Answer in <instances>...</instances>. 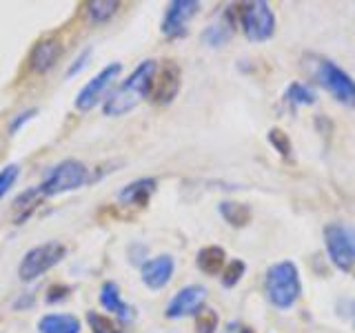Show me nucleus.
<instances>
[{
    "label": "nucleus",
    "mask_w": 355,
    "mask_h": 333,
    "mask_svg": "<svg viewBox=\"0 0 355 333\" xmlns=\"http://www.w3.org/2000/svg\"><path fill=\"white\" fill-rule=\"evenodd\" d=\"M155 71H158V62L155 60H142L136 69L129 74L127 80H122L114 92L107 96L103 103V114L109 118H120L136 109L142 100H147L153 92Z\"/></svg>",
    "instance_id": "1"
},
{
    "label": "nucleus",
    "mask_w": 355,
    "mask_h": 333,
    "mask_svg": "<svg viewBox=\"0 0 355 333\" xmlns=\"http://www.w3.org/2000/svg\"><path fill=\"white\" fill-rule=\"evenodd\" d=\"M264 291L266 300L280 311L291 309L300 293H302V282H300V271L293 260H280L271 264L264 275Z\"/></svg>",
    "instance_id": "2"
},
{
    "label": "nucleus",
    "mask_w": 355,
    "mask_h": 333,
    "mask_svg": "<svg viewBox=\"0 0 355 333\" xmlns=\"http://www.w3.org/2000/svg\"><path fill=\"white\" fill-rule=\"evenodd\" d=\"M89 180H92V171H89V166L80 160L69 158V160H62L55 166H51V171L38 185V189L44 198H49V196L76 191V189L85 187Z\"/></svg>",
    "instance_id": "3"
},
{
    "label": "nucleus",
    "mask_w": 355,
    "mask_h": 333,
    "mask_svg": "<svg viewBox=\"0 0 355 333\" xmlns=\"http://www.w3.org/2000/svg\"><path fill=\"white\" fill-rule=\"evenodd\" d=\"M238 7V22L247 40L251 42H266L275 33V14L269 3L264 0H253V3L236 5Z\"/></svg>",
    "instance_id": "4"
},
{
    "label": "nucleus",
    "mask_w": 355,
    "mask_h": 333,
    "mask_svg": "<svg viewBox=\"0 0 355 333\" xmlns=\"http://www.w3.org/2000/svg\"><path fill=\"white\" fill-rule=\"evenodd\" d=\"M67 255V247L58 240L38 244V247L29 249L18 264V278L22 282H33L36 278L51 271L55 264H60Z\"/></svg>",
    "instance_id": "5"
},
{
    "label": "nucleus",
    "mask_w": 355,
    "mask_h": 333,
    "mask_svg": "<svg viewBox=\"0 0 355 333\" xmlns=\"http://www.w3.org/2000/svg\"><path fill=\"white\" fill-rule=\"evenodd\" d=\"M324 247L329 260L342 273L353 271L355 266V229L344 222H331L324 227Z\"/></svg>",
    "instance_id": "6"
},
{
    "label": "nucleus",
    "mask_w": 355,
    "mask_h": 333,
    "mask_svg": "<svg viewBox=\"0 0 355 333\" xmlns=\"http://www.w3.org/2000/svg\"><path fill=\"white\" fill-rule=\"evenodd\" d=\"M315 78L322 89L338 100L340 105L355 109V80L333 60H320L315 67Z\"/></svg>",
    "instance_id": "7"
},
{
    "label": "nucleus",
    "mask_w": 355,
    "mask_h": 333,
    "mask_svg": "<svg viewBox=\"0 0 355 333\" xmlns=\"http://www.w3.org/2000/svg\"><path fill=\"white\" fill-rule=\"evenodd\" d=\"M122 71V65L120 62H111L107 67H103L92 80H89L80 92H78L76 100H73V107L78 111H92L98 103H105L107 96H109V89L114 85V80L120 76Z\"/></svg>",
    "instance_id": "8"
},
{
    "label": "nucleus",
    "mask_w": 355,
    "mask_h": 333,
    "mask_svg": "<svg viewBox=\"0 0 355 333\" xmlns=\"http://www.w3.org/2000/svg\"><path fill=\"white\" fill-rule=\"evenodd\" d=\"M200 3L198 0H173V3L166 5L164 9V18H162V33L164 38H184L187 36V27L198 14Z\"/></svg>",
    "instance_id": "9"
},
{
    "label": "nucleus",
    "mask_w": 355,
    "mask_h": 333,
    "mask_svg": "<svg viewBox=\"0 0 355 333\" xmlns=\"http://www.w3.org/2000/svg\"><path fill=\"white\" fill-rule=\"evenodd\" d=\"M205 302H207V289L200 284H189V287H182L180 291L169 300V305L164 309V316L169 320H182L189 316H198L200 311L205 309Z\"/></svg>",
    "instance_id": "10"
},
{
    "label": "nucleus",
    "mask_w": 355,
    "mask_h": 333,
    "mask_svg": "<svg viewBox=\"0 0 355 333\" xmlns=\"http://www.w3.org/2000/svg\"><path fill=\"white\" fill-rule=\"evenodd\" d=\"M180 83H182V74L180 67L175 60H164L162 67H158L155 71V80H153V100L158 105H169L173 103V98L180 92Z\"/></svg>",
    "instance_id": "11"
},
{
    "label": "nucleus",
    "mask_w": 355,
    "mask_h": 333,
    "mask_svg": "<svg viewBox=\"0 0 355 333\" xmlns=\"http://www.w3.org/2000/svg\"><path fill=\"white\" fill-rule=\"evenodd\" d=\"M173 271H175V260L173 255L169 253H162V255H155V258L147 260L142 264V282L147 289L151 291H160L166 284L171 282L173 278Z\"/></svg>",
    "instance_id": "12"
},
{
    "label": "nucleus",
    "mask_w": 355,
    "mask_h": 333,
    "mask_svg": "<svg viewBox=\"0 0 355 333\" xmlns=\"http://www.w3.org/2000/svg\"><path fill=\"white\" fill-rule=\"evenodd\" d=\"M60 56H62L60 38H55V36L40 38L33 44V49L29 53V69L33 74H47L53 69L55 62L60 60Z\"/></svg>",
    "instance_id": "13"
},
{
    "label": "nucleus",
    "mask_w": 355,
    "mask_h": 333,
    "mask_svg": "<svg viewBox=\"0 0 355 333\" xmlns=\"http://www.w3.org/2000/svg\"><path fill=\"white\" fill-rule=\"evenodd\" d=\"M236 25H238V7L233 5L222 11L220 18L216 22H211L202 31V42L209 44V47H222V44L231 40Z\"/></svg>",
    "instance_id": "14"
},
{
    "label": "nucleus",
    "mask_w": 355,
    "mask_h": 333,
    "mask_svg": "<svg viewBox=\"0 0 355 333\" xmlns=\"http://www.w3.org/2000/svg\"><path fill=\"white\" fill-rule=\"evenodd\" d=\"M155 187H158L155 178H138V180H133L120 189L118 200L129 207H147L151 196L155 194Z\"/></svg>",
    "instance_id": "15"
},
{
    "label": "nucleus",
    "mask_w": 355,
    "mask_h": 333,
    "mask_svg": "<svg viewBox=\"0 0 355 333\" xmlns=\"http://www.w3.org/2000/svg\"><path fill=\"white\" fill-rule=\"evenodd\" d=\"M100 305H103V309H107L109 314L120 318L122 322L133 318V309L125 302V300H122L120 287L114 280H107L103 287H100Z\"/></svg>",
    "instance_id": "16"
},
{
    "label": "nucleus",
    "mask_w": 355,
    "mask_h": 333,
    "mask_svg": "<svg viewBox=\"0 0 355 333\" xmlns=\"http://www.w3.org/2000/svg\"><path fill=\"white\" fill-rule=\"evenodd\" d=\"M196 264L207 275H220L222 269L227 266V251L218 247V244H209V247H202L198 251Z\"/></svg>",
    "instance_id": "17"
},
{
    "label": "nucleus",
    "mask_w": 355,
    "mask_h": 333,
    "mask_svg": "<svg viewBox=\"0 0 355 333\" xmlns=\"http://www.w3.org/2000/svg\"><path fill=\"white\" fill-rule=\"evenodd\" d=\"M38 333H80V320L71 314H47L38 320Z\"/></svg>",
    "instance_id": "18"
},
{
    "label": "nucleus",
    "mask_w": 355,
    "mask_h": 333,
    "mask_svg": "<svg viewBox=\"0 0 355 333\" xmlns=\"http://www.w3.org/2000/svg\"><path fill=\"white\" fill-rule=\"evenodd\" d=\"M44 200V196L40 194L38 185L27 189V191H22L20 196H16L14 205H11V211H14V225H22L33 211L38 209V205Z\"/></svg>",
    "instance_id": "19"
},
{
    "label": "nucleus",
    "mask_w": 355,
    "mask_h": 333,
    "mask_svg": "<svg viewBox=\"0 0 355 333\" xmlns=\"http://www.w3.org/2000/svg\"><path fill=\"white\" fill-rule=\"evenodd\" d=\"M220 216L225 218V222H229L231 227H247L251 222V209L242 203H231V200H225V203H220L218 207Z\"/></svg>",
    "instance_id": "20"
},
{
    "label": "nucleus",
    "mask_w": 355,
    "mask_h": 333,
    "mask_svg": "<svg viewBox=\"0 0 355 333\" xmlns=\"http://www.w3.org/2000/svg\"><path fill=\"white\" fill-rule=\"evenodd\" d=\"M118 9L120 3H116V0H94V3H87V16L96 25H103L118 14Z\"/></svg>",
    "instance_id": "21"
},
{
    "label": "nucleus",
    "mask_w": 355,
    "mask_h": 333,
    "mask_svg": "<svg viewBox=\"0 0 355 333\" xmlns=\"http://www.w3.org/2000/svg\"><path fill=\"white\" fill-rule=\"evenodd\" d=\"M284 100L291 107H309L315 103V92L304 83H291L284 92Z\"/></svg>",
    "instance_id": "22"
},
{
    "label": "nucleus",
    "mask_w": 355,
    "mask_h": 333,
    "mask_svg": "<svg viewBox=\"0 0 355 333\" xmlns=\"http://www.w3.org/2000/svg\"><path fill=\"white\" fill-rule=\"evenodd\" d=\"M87 325L92 329V333H125L118 320L98 314V311H87Z\"/></svg>",
    "instance_id": "23"
},
{
    "label": "nucleus",
    "mask_w": 355,
    "mask_h": 333,
    "mask_svg": "<svg viewBox=\"0 0 355 333\" xmlns=\"http://www.w3.org/2000/svg\"><path fill=\"white\" fill-rule=\"evenodd\" d=\"M244 273H247V264H244V260H231V262H227V266L222 269V287L225 289H233L236 287L242 278H244Z\"/></svg>",
    "instance_id": "24"
},
{
    "label": "nucleus",
    "mask_w": 355,
    "mask_h": 333,
    "mask_svg": "<svg viewBox=\"0 0 355 333\" xmlns=\"http://www.w3.org/2000/svg\"><path fill=\"white\" fill-rule=\"evenodd\" d=\"M269 142L271 147L282 155L284 160H291V151H293V144H291V138H288V133L280 127H273L269 131Z\"/></svg>",
    "instance_id": "25"
},
{
    "label": "nucleus",
    "mask_w": 355,
    "mask_h": 333,
    "mask_svg": "<svg viewBox=\"0 0 355 333\" xmlns=\"http://www.w3.org/2000/svg\"><path fill=\"white\" fill-rule=\"evenodd\" d=\"M20 176V166L16 162L7 164L5 169H0V203L5 200V196L9 194V189L14 187V182L18 180Z\"/></svg>",
    "instance_id": "26"
},
{
    "label": "nucleus",
    "mask_w": 355,
    "mask_h": 333,
    "mask_svg": "<svg viewBox=\"0 0 355 333\" xmlns=\"http://www.w3.org/2000/svg\"><path fill=\"white\" fill-rule=\"evenodd\" d=\"M218 314L214 309H202L196 318V333H216Z\"/></svg>",
    "instance_id": "27"
},
{
    "label": "nucleus",
    "mask_w": 355,
    "mask_h": 333,
    "mask_svg": "<svg viewBox=\"0 0 355 333\" xmlns=\"http://www.w3.org/2000/svg\"><path fill=\"white\" fill-rule=\"evenodd\" d=\"M92 53H94V49L92 47H87V49H83L80 51V56H78V58L69 65V69H67V78H73V76H78V74H80L83 69H85V67L89 65V58H92Z\"/></svg>",
    "instance_id": "28"
},
{
    "label": "nucleus",
    "mask_w": 355,
    "mask_h": 333,
    "mask_svg": "<svg viewBox=\"0 0 355 333\" xmlns=\"http://www.w3.org/2000/svg\"><path fill=\"white\" fill-rule=\"evenodd\" d=\"M69 293H71V289L67 284H51L47 289V296H44V300H47L49 305H55V302H60V300H64Z\"/></svg>",
    "instance_id": "29"
},
{
    "label": "nucleus",
    "mask_w": 355,
    "mask_h": 333,
    "mask_svg": "<svg viewBox=\"0 0 355 333\" xmlns=\"http://www.w3.org/2000/svg\"><path fill=\"white\" fill-rule=\"evenodd\" d=\"M33 116H36V109H25V111H20V114H16V118L14 120H11V125H9V131L11 133H16L22 125H25V122H29Z\"/></svg>",
    "instance_id": "30"
},
{
    "label": "nucleus",
    "mask_w": 355,
    "mask_h": 333,
    "mask_svg": "<svg viewBox=\"0 0 355 333\" xmlns=\"http://www.w3.org/2000/svg\"><path fill=\"white\" fill-rule=\"evenodd\" d=\"M33 305V296L31 293H25V296H20L16 302H14V309H27V307H31Z\"/></svg>",
    "instance_id": "31"
}]
</instances>
